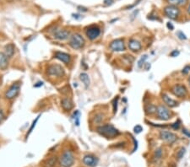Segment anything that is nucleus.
Masks as SVG:
<instances>
[{
	"label": "nucleus",
	"mask_w": 190,
	"mask_h": 167,
	"mask_svg": "<svg viewBox=\"0 0 190 167\" xmlns=\"http://www.w3.org/2000/svg\"><path fill=\"white\" fill-rule=\"evenodd\" d=\"M97 131L101 136L105 137L107 139H113L119 134V131L111 124L100 126L97 128Z\"/></svg>",
	"instance_id": "obj_1"
},
{
	"label": "nucleus",
	"mask_w": 190,
	"mask_h": 167,
	"mask_svg": "<svg viewBox=\"0 0 190 167\" xmlns=\"http://www.w3.org/2000/svg\"><path fill=\"white\" fill-rule=\"evenodd\" d=\"M69 45L74 50L81 49L82 47L85 46V39L83 38L81 35L75 33L70 37Z\"/></svg>",
	"instance_id": "obj_2"
},
{
	"label": "nucleus",
	"mask_w": 190,
	"mask_h": 167,
	"mask_svg": "<svg viewBox=\"0 0 190 167\" xmlns=\"http://www.w3.org/2000/svg\"><path fill=\"white\" fill-rule=\"evenodd\" d=\"M60 165L62 167H71L74 163V156L70 150H65L60 157Z\"/></svg>",
	"instance_id": "obj_3"
},
{
	"label": "nucleus",
	"mask_w": 190,
	"mask_h": 167,
	"mask_svg": "<svg viewBox=\"0 0 190 167\" xmlns=\"http://www.w3.org/2000/svg\"><path fill=\"white\" fill-rule=\"evenodd\" d=\"M47 74L51 76L62 77L64 75V70L59 64H52L47 67Z\"/></svg>",
	"instance_id": "obj_4"
},
{
	"label": "nucleus",
	"mask_w": 190,
	"mask_h": 167,
	"mask_svg": "<svg viewBox=\"0 0 190 167\" xmlns=\"http://www.w3.org/2000/svg\"><path fill=\"white\" fill-rule=\"evenodd\" d=\"M164 13L168 18H170L171 20H176L178 18L179 15H180V10L177 6L169 5L164 8Z\"/></svg>",
	"instance_id": "obj_5"
},
{
	"label": "nucleus",
	"mask_w": 190,
	"mask_h": 167,
	"mask_svg": "<svg viewBox=\"0 0 190 167\" xmlns=\"http://www.w3.org/2000/svg\"><path fill=\"white\" fill-rule=\"evenodd\" d=\"M19 89H20V85H19V83L13 84L8 88V90L6 91V93H5V98L8 99V100L14 99V98L16 97L18 95V94L19 92Z\"/></svg>",
	"instance_id": "obj_6"
},
{
	"label": "nucleus",
	"mask_w": 190,
	"mask_h": 167,
	"mask_svg": "<svg viewBox=\"0 0 190 167\" xmlns=\"http://www.w3.org/2000/svg\"><path fill=\"white\" fill-rule=\"evenodd\" d=\"M156 113H157L158 118L161 119V120L167 121L169 120L170 117H171L170 111L165 105H158L157 108H156Z\"/></svg>",
	"instance_id": "obj_7"
},
{
	"label": "nucleus",
	"mask_w": 190,
	"mask_h": 167,
	"mask_svg": "<svg viewBox=\"0 0 190 167\" xmlns=\"http://www.w3.org/2000/svg\"><path fill=\"white\" fill-rule=\"evenodd\" d=\"M101 34V30L100 28L97 25H90L86 29V35L90 40H95Z\"/></svg>",
	"instance_id": "obj_8"
},
{
	"label": "nucleus",
	"mask_w": 190,
	"mask_h": 167,
	"mask_svg": "<svg viewBox=\"0 0 190 167\" xmlns=\"http://www.w3.org/2000/svg\"><path fill=\"white\" fill-rule=\"evenodd\" d=\"M160 138L163 141H165V142H167L170 144H173L178 139L176 134H174L173 132H168V131H161L160 132Z\"/></svg>",
	"instance_id": "obj_9"
},
{
	"label": "nucleus",
	"mask_w": 190,
	"mask_h": 167,
	"mask_svg": "<svg viewBox=\"0 0 190 167\" xmlns=\"http://www.w3.org/2000/svg\"><path fill=\"white\" fill-rule=\"evenodd\" d=\"M171 91L174 95L178 96L179 98H183L186 96L188 90H187L186 87L182 85H176L172 87Z\"/></svg>",
	"instance_id": "obj_10"
},
{
	"label": "nucleus",
	"mask_w": 190,
	"mask_h": 167,
	"mask_svg": "<svg viewBox=\"0 0 190 167\" xmlns=\"http://www.w3.org/2000/svg\"><path fill=\"white\" fill-rule=\"evenodd\" d=\"M110 48L113 52H124L125 51V45H124V40L116 39L113 41L110 44Z\"/></svg>",
	"instance_id": "obj_11"
},
{
	"label": "nucleus",
	"mask_w": 190,
	"mask_h": 167,
	"mask_svg": "<svg viewBox=\"0 0 190 167\" xmlns=\"http://www.w3.org/2000/svg\"><path fill=\"white\" fill-rule=\"evenodd\" d=\"M83 163L85 164L86 165L90 167H94L96 166L98 163V159L97 157H95L94 155H87L84 158H83Z\"/></svg>",
	"instance_id": "obj_12"
},
{
	"label": "nucleus",
	"mask_w": 190,
	"mask_h": 167,
	"mask_svg": "<svg viewBox=\"0 0 190 167\" xmlns=\"http://www.w3.org/2000/svg\"><path fill=\"white\" fill-rule=\"evenodd\" d=\"M70 37V32L66 30H58L55 31L54 38L59 41H64Z\"/></svg>",
	"instance_id": "obj_13"
},
{
	"label": "nucleus",
	"mask_w": 190,
	"mask_h": 167,
	"mask_svg": "<svg viewBox=\"0 0 190 167\" xmlns=\"http://www.w3.org/2000/svg\"><path fill=\"white\" fill-rule=\"evenodd\" d=\"M55 58L58 59L59 61L63 62V63H65V64H69L70 62V60H71L70 54L65 53V52H55Z\"/></svg>",
	"instance_id": "obj_14"
},
{
	"label": "nucleus",
	"mask_w": 190,
	"mask_h": 167,
	"mask_svg": "<svg viewBox=\"0 0 190 167\" xmlns=\"http://www.w3.org/2000/svg\"><path fill=\"white\" fill-rule=\"evenodd\" d=\"M128 48L133 52H139L142 48V45L139 41L135 39H131L128 42Z\"/></svg>",
	"instance_id": "obj_15"
},
{
	"label": "nucleus",
	"mask_w": 190,
	"mask_h": 167,
	"mask_svg": "<svg viewBox=\"0 0 190 167\" xmlns=\"http://www.w3.org/2000/svg\"><path fill=\"white\" fill-rule=\"evenodd\" d=\"M61 105H62L63 109L65 112H69L74 107L73 101H71L70 98H63L62 101H61Z\"/></svg>",
	"instance_id": "obj_16"
},
{
	"label": "nucleus",
	"mask_w": 190,
	"mask_h": 167,
	"mask_svg": "<svg viewBox=\"0 0 190 167\" xmlns=\"http://www.w3.org/2000/svg\"><path fill=\"white\" fill-rule=\"evenodd\" d=\"M15 47L13 43H8V45H6L4 47V50H5V55L8 57V58H12L14 54H15Z\"/></svg>",
	"instance_id": "obj_17"
},
{
	"label": "nucleus",
	"mask_w": 190,
	"mask_h": 167,
	"mask_svg": "<svg viewBox=\"0 0 190 167\" xmlns=\"http://www.w3.org/2000/svg\"><path fill=\"white\" fill-rule=\"evenodd\" d=\"M162 100L164 101V102H165L168 106H170V107H175V106H177L178 104L175 100L170 98L167 95H166V94H163L162 95Z\"/></svg>",
	"instance_id": "obj_18"
},
{
	"label": "nucleus",
	"mask_w": 190,
	"mask_h": 167,
	"mask_svg": "<svg viewBox=\"0 0 190 167\" xmlns=\"http://www.w3.org/2000/svg\"><path fill=\"white\" fill-rule=\"evenodd\" d=\"M8 57L4 52H0V68L5 69L8 67Z\"/></svg>",
	"instance_id": "obj_19"
},
{
	"label": "nucleus",
	"mask_w": 190,
	"mask_h": 167,
	"mask_svg": "<svg viewBox=\"0 0 190 167\" xmlns=\"http://www.w3.org/2000/svg\"><path fill=\"white\" fill-rule=\"evenodd\" d=\"M58 161L57 156H52L50 158L47 159L44 163H43V167H54L56 163Z\"/></svg>",
	"instance_id": "obj_20"
},
{
	"label": "nucleus",
	"mask_w": 190,
	"mask_h": 167,
	"mask_svg": "<svg viewBox=\"0 0 190 167\" xmlns=\"http://www.w3.org/2000/svg\"><path fill=\"white\" fill-rule=\"evenodd\" d=\"M80 78L82 83L85 85L86 88H88L90 85V78L89 76H88V74H86V73H82L80 74Z\"/></svg>",
	"instance_id": "obj_21"
},
{
	"label": "nucleus",
	"mask_w": 190,
	"mask_h": 167,
	"mask_svg": "<svg viewBox=\"0 0 190 167\" xmlns=\"http://www.w3.org/2000/svg\"><path fill=\"white\" fill-rule=\"evenodd\" d=\"M156 106L152 104H148V105H145L144 107V110H145V112L148 115H151V114H154L155 112H156Z\"/></svg>",
	"instance_id": "obj_22"
},
{
	"label": "nucleus",
	"mask_w": 190,
	"mask_h": 167,
	"mask_svg": "<svg viewBox=\"0 0 190 167\" xmlns=\"http://www.w3.org/2000/svg\"><path fill=\"white\" fill-rule=\"evenodd\" d=\"M167 1L170 4V5H174V6L183 5L188 2V0H167Z\"/></svg>",
	"instance_id": "obj_23"
},
{
	"label": "nucleus",
	"mask_w": 190,
	"mask_h": 167,
	"mask_svg": "<svg viewBox=\"0 0 190 167\" xmlns=\"http://www.w3.org/2000/svg\"><path fill=\"white\" fill-rule=\"evenodd\" d=\"M186 154V149L185 148H181L180 149H179L178 153H177V157H178V159H181L184 156V155Z\"/></svg>",
	"instance_id": "obj_24"
},
{
	"label": "nucleus",
	"mask_w": 190,
	"mask_h": 167,
	"mask_svg": "<svg viewBox=\"0 0 190 167\" xmlns=\"http://www.w3.org/2000/svg\"><path fill=\"white\" fill-rule=\"evenodd\" d=\"M148 58V56L147 55H144L142 56L140 59L139 60V62H138V67L139 68H141V67L143 66V64H144V62H145V60Z\"/></svg>",
	"instance_id": "obj_25"
},
{
	"label": "nucleus",
	"mask_w": 190,
	"mask_h": 167,
	"mask_svg": "<svg viewBox=\"0 0 190 167\" xmlns=\"http://www.w3.org/2000/svg\"><path fill=\"white\" fill-rule=\"evenodd\" d=\"M74 122L75 124L79 126L80 125V112L76 111L74 113Z\"/></svg>",
	"instance_id": "obj_26"
},
{
	"label": "nucleus",
	"mask_w": 190,
	"mask_h": 167,
	"mask_svg": "<svg viewBox=\"0 0 190 167\" xmlns=\"http://www.w3.org/2000/svg\"><path fill=\"white\" fill-rule=\"evenodd\" d=\"M177 35H178V37L180 40H187V36L186 35L181 31H178L177 32Z\"/></svg>",
	"instance_id": "obj_27"
},
{
	"label": "nucleus",
	"mask_w": 190,
	"mask_h": 167,
	"mask_svg": "<svg viewBox=\"0 0 190 167\" xmlns=\"http://www.w3.org/2000/svg\"><path fill=\"white\" fill-rule=\"evenodd\" d=\"M117 101H118V96H117L113 101V112L116 113L117 110Z\"/></svg>",
	"instance_id": "obj_28"
},
{
	"label": "nucleus",
	"mask_w": 190,
	"mask_h": 167,
	"mask_svg": "<svg viewBox=\"0 0 190 167\" xmlns=\"http://www.w3.org/2000/svg\"><path fill=\"white\" fill-rule=\"evenodd\" d=\"M134 131L135 133H140V132L143 131V128L140 125H136L134 128Z\"/></svg>",
	"instance_id": "obj_29"
},
{
	"label": "nucleus",
	"mask_w": 190,
	"mask_h": 167,
	"mask_svg": "<svg viewBox=\"0 0 190 167\" xmlns=\"http://www.w3.org/2000/svg\"><path fill=\"white\" fill-rule=\"evenodd\" d=\"M161 149H156L155 152V159H160L161 157Z\"/></svg>",
	"instance_id": "obj_30"
},
{
	"label": "nucleus",
	"mask_w": 190,
	"mask_h": 167,
	"mask_svg": "<svg viewBox=\"0 0 190 167\" xmlns=\"http://www.w3.org/2000/svg\"><path fill=\"white\" fill-rule=\"evenodd\" d=\"M102 119H103L102 116H101V114H98V115H97V116L95 117V122H97V123H100V122H101Z\"/></svg>",
	"instance_id": "obj_31"
},
{
	"label": "nucleus",
	"mask_w": 190,
	"mask_h": 167,
	"mask_svg": "<svg viewBox=\"0 0 190 167\" xmlns=\"http://www.w3.org/2000/svg\"><path fill=\"white\" fill-rule=\"evenodd\" d=\"M171 128H173V129H175V130L179 129V128H180V121L178 120V122H174L173 124H171Z\"/></svg>",
	"instance_id": "obj_32"
},
{
	"label": "nucleus",
	"mask_w": 190,
	"mask_h": 167,
	"mask_svg": "<svg viewBox=\"0 0 190 167\" xmlns=\"http://www.w3.org/2000/svg\"><path fill=\"white\" fill-rule=\"evenodd\" d=\"M179 54H180L179 51L174 50V51H172L171 53H170V56H171V57H172V58H176V57H178Z\"/></svg>",
	"instance_id": "obj_33"
},
{
	"label": "nucleus",
	"mask_w": 190,
	"mask_h": 167,
	"mask_svg": "<svg viewBox=\"0 0 190 167\" xmlns=\"http://www.w3.org/2000/svg\"><path fill=\"white\" fill-rule=\"evenodd\" d=\"M38 119H39V117H36V120L34 121V122H33V123H32V126H31V128H30V130H29V133H31V132H32V130H33V128H34V127H35V126H36V122L38 121Z\"/></svg>",
	"instance_id": "obj_34"
},
{
	"label": "nucleus",
	"mask_w": 190,
	"mask_h": 167,
	"mask_svg": "<svg viewBox=\"0 0 190 167\" xmlns=\"http://www.w3.org/2000/svg\"><path fill=\"white\" fill-rule=\"evenodd\" d=\"M190 71V66H186L183 69H182V74H188V72Z\"/></svg>",
	"instance_id": "obj_35"
},
{
	"label": "nucleus",
	"mask_w": 190,
	"mask_h": 167,
	"mask_svg": "<svg viewBox=\"0 0 190 167\" xmlns=\"http://www.w3.org/2000/svg\"><path fill=\"white\" fill-rule=\"evenodd\" d=\"M167 28H168L169 30H171V31L174 30V26H173V25H172L171 22H167Z\"/></svg>",
	"instance_id": "obj_36"
},
{
	"label": "nucleus",
	"mask_w": 190,
	"mask_h": 167,
	"mask_svg": "<svg viewBox=\"0 0 190 167\" xmlns=\"http://www.w3.org/2000/svg\"><path fill=\"white\" fill-rule=\"evenodd\" d=\"M182 132H183V133H184L185 135H187V136L189 137V138H190V132H188V131L187 130L186 128H183V129H182Z\"/></svg>",
	"instance_id": "obj_37"
},
{
	"label": "nucleus",
	"mask_w": 190,
	"mask_h": 167,
	"mask_svg": "<svg viewBox=\"0 0 190 167\" xmlns=\"http://www.w3.org/2000/svg\"><path fill=\"white\" fill-rule=\"evenodd\" d=\"M4 119V112L0 110V122H2Z\"/></svg>",
	"instance_id": "obj_38"
},
{
	"label": "nucleus",
	"mask_w": 190,
	"mask_h": 167,
	"mask_svg": "<svg viewBox=\"0 0 190 167\" xmlns=\"http://www.w3.org/2000/svg\"><path fill=\"white\" fill-rule=\"evenodd\" d=\"M104 3L106 5H111L113 3V0H105Z\"/></svg>",
	"instance_id": "obj_39"
},
{
	"label": "nucleus",
	"mask_w": 190,
	"mask_h": 167,
	"mask_svg": "<svg viewBox=\"0 0 190 167\" xmlns=\"http://www.w3.org/2000/svg\"><path fill=\"white\" fill-rule=\"evenodd\" d=\"M149 68H151V64H150V63H147V64H146V70H149Z\"/></svg>",
	"instance_id": "obj_40"
},
{
	"label": "nucleus",
	"mask_w": 190,
	"mask_h": 167,
	"mask_svg": "<svg viewBox=\"0 0 190 167\" xmlns=\"http://www.w3.org/2000/svg\"><path fill=\"white\" fill-rule=\"evenodd\" d=\"M188 12L190 14V4H189V6H188Z\"/></svg>",
	"instance_id": "obj_41"
},
{
	"label": "nucleus",
	"mask_w": 190,
	"mask_h": 167,
	"mask_svg": "<svg viewBox=\"0 0 190 167\" xmlns=\"http://www.w3.org/2000/svg\"><path fill=\"white\" fill-rule=\"evenodd\" d=\"M188 82H189V85H190V77H189V78H188Z\"/></svg>",
	"instance_id": "obj_42"
}]
</instances>
